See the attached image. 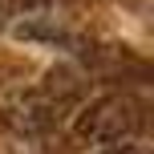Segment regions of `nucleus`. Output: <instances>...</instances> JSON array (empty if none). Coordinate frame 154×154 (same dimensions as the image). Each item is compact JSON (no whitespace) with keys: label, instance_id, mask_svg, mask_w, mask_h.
I'll return each mask as SVG.
<instances>
[{"label":"nucleus","instance_id":"3","mask_svg":"<svg viewBox=\"0 0 154 154\" xmlns=\"http://www.w3.org/2000/svg\"><path fill=\"white\" fill-rule=\"evenodd\" d=\"M4 20H8V12H4V4H0V29H4Z\"/></svg>","mask_w":154,"mask_h":154},{"label":"nucleus","instance_id":"2","mask_svg":"<svg viewBox=\"0 0 154 154\" xmlns=\"http://www.w3.org/2000/svg\"><path fill=\"white\" fill-rule=\"evenodd\" d=\"M97 154H146V150L130 142V146H106V150H97Z\"/></svg>","mask_w":154,"mask_h":154},{"label":"nucleus","instance_id":"1","mask_svg":"<svg viewBox=\"0 0 154 154\" xmlns=\"http://www.w3.org/2000/svg\"><path fill=\"white\" fill-rule=\"evenodd\" d=\"M146 126V106L134 93H101L77 114V138L93 142V146H130Z\"/></svg>","mask_w":154,"mask_h":154}]
</instances>
